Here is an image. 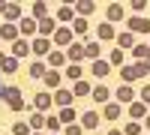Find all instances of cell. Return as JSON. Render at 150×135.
I'll return each mask as SVG.
<instances>
[{
  "mask_svg": "<svg viewBox=\"0 0 150 135\" xmlns=\"http://www.w3.org/2000/svg\"><path fill=\"white\" fill-rule=\"evenodd\" d=\"M3 9H6V6H3V3H0V12H3Z\"/></svg>",
  "mask_w": 150,
  "mask_h": 135,
  "instance_id": "cell-40",
  "label": "cell"
},
{
  "mask_svg": "<svg viewBox=\"0 0 150 135\" xmlns=\"http://www.w3.org/2000/svg\"><path fill=\"white\" fill-rule=\"evenodd\" d=\"M108 18H111V21L123 18V6H120V3H111V6H108Z\"/></svg>",
  "mask_w": 150,
  "mask_h": 135,
  "instance_id": "cell-5",
  "label": "cell"
},
{
  "mask_svg": "<svg viewBox=\"0 0 150 135\" xmlns=\"http://www.w3.org/2000/svg\"><path fill=\"white\" fill-rule=\"evenodd\" d=\"M117 99H123V102L132 99V90H129V87H120V90H117Z\"/></svg>",
  "mask_w": 150,
  "mask_h": 135,
  "instance_id": "cell-17",
  "label": "cell"
},
{
  "mask_svg": "<svg viewBox=\"0 0 150 135\" xmlns=\"http://www.w3.org/2000/svg\"><path fill=\"white\" fill-rule=\"evenodd\" d=\"M30 75H33V78L45 75V66H42V63H33V66H30Z\"/></svg>",
  "mask_w": 150,
  "mask_h": 135,
  "instance_id": "cell-13",
  "label": "cell"
},
{
  "mask_svg": "<svg viewBox=\"0 0 150 135\" xmlns=\"http://www.w3.org/2000/svg\"><path fill=\"white\" fill-rule=\"evenodd\" d=\"M3 96L9 99V108H12V111H21V108H24V102H21V90H18V87H6Z\"/></svg>",
  "mask_w": 150,
  "mask_h": 135,
  "instance_id": "cell-1",
  "label": "cell"
},
{
  "mask_svg": "<svg viewBox=\"0 0 150 135\" xmlns=\"http://www.w3.org/2000/svg\"><path fill=\"white\" fill-rule=\"evenodd\" d=\"M93 72H96V75H105V72H108V63H102V60H96V63H93Z\"/></svg>",
  "mask_w": 150,
  "mask_h": 135,
  "instance_id": "cell-12",
  "label": "cell"
},
{
  "mask_svg": "<svg viewBox=\"0 0 150 135\" xmlns=\"http://www.w3.org/2000/svg\"><path fill=\"white\" fill-rule=\"evenodd\" d=\"M120 45H132V33H123L120 36Z\"/></svg>",
  "mask_w": 150,
  "mask_h": 135,
  "instance_id": "cell-34",
  "label": "cell"
},
{
  "mask_svg": "<svg viewBox=\"0 0 150 135\" xmlns=\"http://www.w3.org/2000/svg\"><path fill=\"white\" fill-rule=\"evenodd\" d=\"M33 12H36L39 18H45V3H33Z\"/></svg>",
  "mask_w": 150,
  "mask_h": 135,
  "instance_id": "cell-30",
  "label": "cell"
},
{
  "mask_svg": "<svg viewBox=\"0 0 150 135\" xmlns=\"http://www.w3.org/2000/svg\"><path fill=\"white\" fill-rule=\"evenodd\" d=\"M129 114H132V117H144V102H135V105L129 108Z\"/></svg>",
  "mask_w": 150,
  "mask_h": 135,
  "instance_id": "cell-11",
  "label": "cell"
},
{
  "mask_svg": "<svg viewBox=\"0 0 150 135\" xmlns=\"http://www.w3.org/2000/svg\"><path fill=\"white\" fill-rule=\"evenodd\" d=\"M117 114H120V105H108V108H105V117H111V120H114Z\"/></svg>",
  "mask_w": 150,
  "mask_h": 135,
  "instance_id": "cell-19",
  "label": "cell"
},
{
  "mask_svg": "<svg viewBox=\"0 0 150 135\" xmlns=\"http://www.w3.org/2000/svg\"><path fill=\"white\" fill-rule=\"evenodd\" d=\"M3 15H6L9 21H12V18H18V6H6V9H3Z\"/></svg>",
  "mask_w": 150,
  "mask_h": 135,
  "instance_id": "cell-20",
  "label": "cell"
},
{
  "mask_svg": "<svg viewBox=\"0 0 150 135\" xmlns=\"http://www.w3.org/2000/svg\"><path fill=\"white\" fill-rule=\"evenodd\" d=\"M54 42H57V45H69V42H72V33H69L66 27L57 30V33H54Z\"/></svg>",
  "mask_w": 150,
  "mask_h": 135,
  "instance_id": "cell-2",
  "label": "cell"
},
{
  "mask_svg": "<svg viewBox=\"0 0 150 135\" xmlns=\"http://www.w3.org/2000/svg\"><path fill=\"white\" fill-rule=\"evenodd\" d=\"M33 51H36V54H45V51H48V39H36V42H33Z\"/></svg>",
  "mask_w": 150,
  "mask_h": 135,
  "instance_id": "cell-10",
  "label": "cell"
},
{
  "mask_svg": "<svg viewBox=\"0 0 150 135\" xmlns=\"http://www.w3.org/2000/svg\"><path fill=\"white\" fill-rule=\"evenodd\" d=\"M69 57H72V60H78V57H84V48H78V45H72V48H69Z\"/></svg>",
  "mask_w": 150,
  "mask_h": 135,
  "instance_id": "cell-16",
  "label": "cell"
},
{
  "mask_svg": "<svg viewBox=\"0 0 150 135\" xmlns=\"http://www.w3.org/2000/svg\"><path fill=\"white\" fill-rule=\"evenodd\" d=\"M90 9H93V3H78V12H84V15H87Z\"/></svg>",
  "mask_w": 150,
  "mask_h": 135,
  "instance_id": "cell-36",
  "label": "cell"
},
{
  "mask_svg": "<svg viewBox=\"0 0 150 135\" xmlns=\"http://www.w3.org/2000/svg\"><path fill=\"white\" fill-rule=\"evenodd\" d=\"M111 63H114V66H120V63H123V54H120V48H117V51H111Z\"/></svg>",
  "mask_w": 150,
  "mask_h": 135,
  "instance_id": "cell-23",
  "label": "cell"
},
{
  "mask_svg": "<svg viewBox=\"0 0 150 135\" xmlns=\"http://www.w3.org/2000/svg\"><path fill=\"white\" fill-rule=\"evenodd\" d=\"M99 36H105V39H111V27H108V24H102V27H99Z\"/></svg>",
  "mask_w": 150,
  "mask_h": 135,
  "instance_id": "cell-32",
  "label": "cell"
},
{
  "mask_svg": "<svg viewBox=\"0 0 150 135\" xmlns=\"http://www.w3.org/2000/svg\"><path fill=\"white\" fill-rule=\"evenodd\" d=\"M0 69H6V72H15V69H18L15 57H3V54H0Z\"/></svg>",
  "mask_w": 150,
  "mask_h": 135,
  "instance_id": "cell-3",
  "label": "cell"
},
{
  "mask_svg": "<svg viewBox=\"0 0 150 135\" xmlns=\"http://www.w3.org/2000/svg\"><path fill=\"white\" fill-rule=\"evenodd\" d=\"M147 126H150V117H147Z\"/></svg>",
  "mask_w": 150,
  "mask_h": 135,
  "instance_id": "cell-41",
  "label": "cell"
},
{
  "mask_svg": "<svg viewBox=\"0 0 150 135\" xmlns=\"http://www.w3.org/2000/svg\"><path fill=\"white\" fill-rule=\"evenodd\" d=\"M48 105H51V96H48V93H39V96H36V108H48Z\"/></svg>",
  "mask_w": 150,
  "mask_h": 135,
  "instance_id": "cell-8",
  "label": "cell"
},
{
  "mask_svg": "<svg viewBox=\"0 0 150 135\" xmlns=\"http://www.w3.org/2000/svg\"><path fill=\"white\" fill-rule=\"evenodd\" d=\"M48 63H51V66H60V63H63V54H51V57H48Z\"/></svg>",
  "mask_w": 150,
  "mask_h": 135,
  "instance_id": "cell-26",
  "label": "cell"
},
{
  "mask_svg": "<svg viewBox=\"0 0 150 135\" xmlns=\"http://www.w3.org/2000/svg\"><path fill=\"white\" fill-rule=\"evenodd\" d=\"M39 30H42V33L48 36V33L54 30V21H51V18H42V21H39Z\"/></svg>",
  "mask_w": 150,
  "mask_h": 135,
  "instance_id": "cell-9",
  "label": "cell"
},
{
  "mask_svg": "<svg viewBox=\"0 0 150 135\" xmlns=\"http://www.w3.org/2000/svg\"><path fill=\"white\" fill-rule=\"evenodd\" d=\"M84 54H87V57H99V45H96V42H93V45H87V48H84Z\"/></svg>",
  "mask_w": 150,
  "mask_h": 135,
  "instance_id": "cell-21",
  "label": "cell"
},
{
  "mask_svg": "<svg viewBox=\"0 0 150 135\" xmlns=\"http://www.w3.org/2000/svg\"><path fill=\"white\" fill-rule=\"evenodd\" d=\"M57 102H60V105H69V102H72V96H69L66 90H60V93H57Z\"/></svg>",
  "mask_w": 150,
  "mask_h": 135,
  "instance_id": "cell-18",
  "label": "cell"
},
{
  "mask_svg": "<svg viewBox=\"0 0 150 135\" xmlns=\"http://www.w3.org/2000/svg\"><path fill=\"white\" fill-rule=\"evenodd\" d=\"M111 135H123V132H117V129H114V132H111Z\"/></svg>",
  "mask_w": 150,
  "mask_h": 135,
  "instance_id": "cell-39",
  "label": "cell"
},
{
  "mask_svg": "<svg viewBox=\"0 0 150 135\" xmlns=\"http://www.w3.org/2000/svg\"><path fill=\"white\" fill-rule=\"evenodd\" d=\"M75 93H78V96H84V93H90V87H87L84 81H78V84H75Z\"/></svg>",
  "mask_w": 150,
  "mask_h": 135,
  "instance_id": "cell-24",
  "label": "cell"
},
{
  "mask_svg": "<svg viewBox=\"0 0 150 135\" xmlns=\"http://www.w3.org/2000/svg\"><path fill=\"white\" fill-rule=\"evenodd\" d=\"M96 123H99V114H96V111H90V114H84V129H93Z\"/></svg>",
  "mask_w": 150,
  "mask_h": 135,
  "instance_id": "cell-7",
  "label": "cell"
},
{
  "mask_svg": "<svg viewBox=\"0 0 150 135\" xmlns=\"http://www.w3.org/2000/svg\"><path fill=\"white\" fill-rule=\"evenodd\" d=\"M57 81H60V75H57V72H48V75H45V84H48V87H54Z\"/></svg>",
  "mask_w": 150,
  "mask_h": 135,
  "instance_id": "cell-15",
  "label": "cell"
},
{
  "mask_svg": "<svg viewBox=\"0 0 150 135\" xmlns=\"http://www.w3.org/2000/svg\"><path fill=\"white\" fill-rule=\"evenodd\" d=\"M12 132H15V135H27L30 129H27V123H15V126H12Z\"/></svg>",
  "mask_w": 150,
  "mask_h": 135,
  "instance_id": "cell-22",
  "label": "cell"
},
{
  "mask_svg": "<svg viewBox=\"0 0 150 135\" xmlns=\"http://www.w3.org/2000/svg\"><path fill=\"white\" fill-rule=\"evenodd\" d=\"M66 75H69V78H78V75H81V69H78V66H69V69H66Z\"/></svg>",
  "mask_w": 150,
  "mask_h": 135,
  "instance_id": "cell-31",
  "label": "cell"
},
{
  "mask_svg": "<svg viewBox=\"0 0 150 135\" xmlns=\"http://www.w3.org/2000/svg\"><path fill=\"white\" fill-rule=\"evenodd\" d=\"M27 51H30V45H27V42H21V39H18L15 45H12V57H24Z\"/></svg>",
  "mask_w": 150,
  "mask_h": 135,
  "instance_id": "cell-4",
  "label": "cell"
},
{
  "mask_svg": "<svg viewBox=\"0 0 150 135\" xmlns=\"http://www.w3.org/2000/svg\"><path fill=\"white\" fill-rule=\"evenodd\" d=\"M138 132H141L138 123H129V126H126V135H138Z\"/></svg>",
  "mask_w": 150,
  "mask_h": 135,
  "instance_id": "cell-33",
  "label": "cell"
},
{
  "mask_svg": "<svg viewBox=\"0 0 150 135\" xmlns=\"http://www.w3.org/2000/svg\"><path fill=\"white\" fill-rule=\"evenodd\" d=\"M21 30H24V33H33L36 24H33V21H21Z\"/></svg>",
  "mask_w": 150,
  "mask_h": 135,
  "instance_id": "cell-27",
  "label": "cell"
},
{
  "mask_svg": "<svg viewBox=\"0 0 150 135\" xmlns=\"http://www.w3.org/2000/svg\"><path fill=\"white\" fill-rule=\"evenodd\" d=\"M75 30H78V33H84V30H87V21H81V18H78V21H75Z\"/></svg>",
  "mask_w": 150,
  "mask_h": 135,
  "instance_id": "cell-35",
  "label": "cell"
},
{
  "mask_svg": "<svg viewBox=\"0 0 150 135\" xmlns=\"http://www.w3.org/2000/svg\"><path fill=\"white\" fill-rule=\"evenodd\" d=\"M132 30H138V33L144 30V33H147V30H150V21H147V18H132Z\"/></svg>",
  "mask_w": 150,
  "mask_h": 135,
  "instance_id": "cell-6",
  "label": "cell"
},
{
  "mask_svg": "<svg viewBox=\"0 0 150 135\" xmlns=\"http://www.w3.org/2000/svg\"><path fill=\"white\" fill-rule=\"evenodd\" d=\"M150 51H147V45H135V57H147Z\"/></svg>",
  "mask_w": 150,
  "mask_h": 135,
  "instance_id": "cell-29",
  "label": "cell"
},
{
  "mask_svg": "<svg viewBox=\"0 0 150 135\" xmlns=\"http://www.w3.org/2000/svg\"><path fill=\"white\" fill-rule=\"evenodd\" d=\"M0 39H15V27H12V24H6V27H3V36H0Z\"/></svg>",
  "mask_w": 150,
  "mask_h": 135,
  "instance_id": "cell-14",
  "label": "cell"
},
{
  "mask_svg": "<svg viewBox=\"0 0 150 135\" xmlns=\"http://www.w3.org/2000/svg\"><path fill=\"white\" fill-rule=\"evenodd\" d=\"M93 96L102 102V99H108V90H105V87H96V90H93Z\"/></svg>",
  "mask_w": 150,
  "mask_h": 135,
  "instance_id": "cell-25",
  "label": "cell"
},
{
  "mask_svg": "<svg viewBox=\"0 0 150 135\" xmlns=\"http://www.w3.org/2000/svg\"><path fill=\"white\" fill-rule=\"evenodd\" d=\"M57 15H60V18H63V21H69V18H72V9H69V6H63V9H60V12H57Z\"/></svg>",
  "mask_w": 150,
  "mask_h": 135,
  "instance_id": "cell-28",
  "label": "cell"
},
{
  "mask_svg": "<svg viewBox=\"0 0 150 135\" xmlns=\"http://www.w3.org/2000/svg\"><path fill=\"white\" fill-rule=\"evenodd\" d=\"M66 135H81V126H75V123H72V126L66 129Z\"/></svg>",
  "mask_w": 150,
  "mask_h": 135,
  "instance_id": "cell-38",
  "label": "cell"
},
{
  "mask_svg": "<svg viewBox=\"0 0 150 135\" xmlns=\"http://www.w3.org/2000/svg\"><path fill=\"white\" fill-rule=\"evenodd\" d=\"M141 102H150V87L144 84V90H141Z\"/></svg>",
  "mask_w": 150,
  "mask_h": 135,
  "instance_id": "cell-37",
  "label": "cell"
}]
</instances>
